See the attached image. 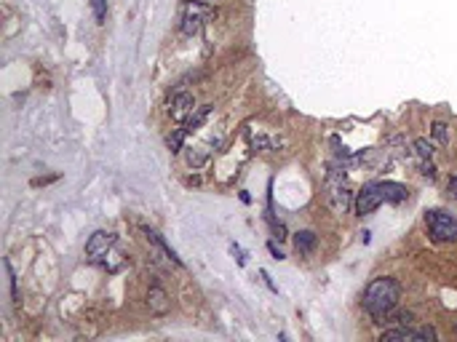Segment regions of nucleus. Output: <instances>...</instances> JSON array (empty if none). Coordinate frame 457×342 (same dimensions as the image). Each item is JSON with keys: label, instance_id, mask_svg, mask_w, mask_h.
Returning a JSON list of instances; mask_svg holds the SVG:
<instances>
[{"label": "nucleus", "instance_id": "423d86ee", "mask_svg": "<svg viewBox=\"0 0 457 342\" xmlns=\"http://www.w3.org/2000/svg\"><path fill=\"white\" fill-rule=\"evenodd\" d=\"M436 337L439 334L431 326H425V329H391V331H382L380 342H422V340L436 342Z\"/></svg>", "mask_w": 457, "mask_h": 342}, {"label": "nucleus", "instance_id": "39448f33", "mask_svg": "<svg viewBox=\"0 0 457 342\" xmlns=\"http://www.w3.org/2000/svg\"><path fill=\"white\" fill-rule=\"evenodd\" d=\"M209 13L212 11H209L203 3H198V0H188L185 13H182V32H185V35H195V32L203 27V22H206Z\"/></svg>", "mask_w": 457, "mask_h": 342}, {"label": "nucleus", "instance_id": "f03ea898", "mask_svg": "<svg viewBox=\"0 0 457 342\" xmlns=\"http://www.w3.org/2000/svg\"><path fill=\"white\" fill-rule=\"evenodd\" d=\"M425 228H428L431 241H436V243L457 241V219L449 214V212H441V209L425 212Z\"/></svg>", "mask_w": 457, "mask_h": 342}, {"label": "nucleus", "instance_id": "6e6552de", "mask_svg": "<svg viewBox=\"0 0 457 342\" xmlns=\"http://www.w3.org/2000/svg\"><path fill=\"white\" fill-rule=\"evenodd\" d=\"M193 110H195L193 94H174V99H171V118L174 121H188Z\"/></svg>", "mask_w": 457, "mask_h": 342}, {"label": "nucleus", "instance_id": "9b49d317", "mask_svg": "<svg viewBox=\"0 0 457 342\" xmlns=\"http://www.w3.org/2000/svg\"><path fill=\"white\" fill-rule=\"evenodd\" d=\"M145 236H147V241H150V243H155V249H161V252L166 254V259H171V262H174L177 267H182V259L177 257V252H174V249H171V246H169V243H166L164 238H161V236L155 233V230L145 228Z\"/></svg>", "mask_w": 457, "mask_h": 342}, {"label": "nucleus", "instance_id": "1a4fd4ad", "mask_svg": "<svg viewBox=\"0 0 457 342\" xmlns=\"http://www.w3.org/2000/svg\"><path fill=\"white\" fill-rule=\"evenodd\" d=\"M147 307H150V313H155V316H164L166 310H169V294L161 286H150V292H147Z\"/></svg>", "mask_w": 457, "mask_h": 342}, {"label": "nucleus", "instance_id": "7ed1b4c3", "mask_svg": "<svg viewBox=\"0 0 457 342\" xmlns=\"http://www.w3.org/2000/svg\"><path fill=\"white\" fill-rule=\"evenodd\" d=\"M327 198H329V206L337 214H345L348 206H351V190L345 185V171H340L337 166H331L329 174H327Z\"/></svg>", "mask_w": 457, "mask_h": 342}, {"label": "nucleus", "instance_id": "dca6fc26", "mask_svg": "<svg viewBox=\"0 0 457 342\" xmlns=\"http://www.w3.org/2000/svg\"><path fill=\"white\" fill-rule=\"evenodd\" d=\"M415 152L420 158H433V145L428 140H418L415 142Z\"/></svg>", "mask_w": 457, "mask_h": 342}, {"label": "nucleus", "instance_id": "20e7f679", "mask_svg": "<svg viewBox=\"0 0 457 342\" xmlns=\"http://www.w3.org/2000/svg\"><path fill=\"white\" fill-rule=\"evenodd\" d=\"M380 203H385L382 198V190H380V182H372V185H364L358 195H355V214L364 216V214H372L374 209H380Z\"/></svg>", "mask_w": 457, "mask_h": 342}, {"label": "nucleus", "instance_id": "a211bd4d", "mask_svg": "<svg viewBox=\"0 0 457 342\" xmlns=\"http://www.w3.org/2000/svg\"><path fill=\"white\" fill-rule=\"evenodd\" d=\"M3 267H6V273H8V281H11V294H13V303L19 300V289H16V276H13V267H11V262L6 259L3 262Z\"/></svg>", "mask_w": 457, "mask_h": 342}, {"label": "nucleus", "instance_id": "aec40b11", "mask_svg": "<svg viewBox=\"0 0 457 342\" xmlns=\"http://www.w3.org/2000/svg\"><path fill=\"white\" fill-rule=\"evenodd\" d=\"M230 252L236 254V259H238V265H246V257H243V252H241V249H238V246H236V243L230 246Z\"/></svg>", "mask_w": 457, "mask_h": 342}, {"label": "nucleus", "instance_id": "f3484780", "mask_svg": "<svg viewBox=\"0 0 457 342\" xmlns=\"http://www.w3.org/2000/svg\"><path fill=\"white\" fill-rule=\"evenodd\" d=\"M91 8H94V16H97V22H104V16H107V0H91Z\"/></svg>", "mask_w": 457, "mask_h": 342}, {"label": "nucleus", "instance_id": "9d476101", "mask_svg": "<svg viewBox=\"0 0 457 342\" xmlns=\"http://www.w3.org/2000/svg\"><path fill=\"white\" fill-rule=\"evenodd\" d=\"M380 190L385 203H401L409 198V190H406L404 185H398V182H380Z\"/></svg>", "mask_w": 457, "mask_h": 342}, {"label": "nucleus", "instance_id": "2eb2a0df", "mask_svg": "<svg viewBox=\"0 0 457 342\" xmlns=\"http://www.w3.org/2000/svg\"><path fill=\"white\" fill-rule=\"evenodd\" d=\"M433 137H436V142H439V145H449V131H446V123L436 121V123H433Z\"/></svg>", "mask_w": 457, "mask_h": 342}, {"label": "nucleus", "instance_id": "0eeeda50", "mask_svg": "<svg viewBox=\"0 0 457 342\" xmlns=\"http://www.w3.org/2000/svg\"><path fill=\"white\" fill-rule=\"evenodd\" d=\"M113 243H115L113 233H107V230H97V233L89 238V243H86V254L97 259V257H102V254L110 252V249H113Z\"/></svg>", "mask_w": 457, "mask_h": 342}, {"label": "nucleus", "instance_id": "4468645a", "mask_svg": "<svg viewBox=\"0 0 457 342\" xmlns=\"http://www.w3.org/2000/svg\"><path fill=\"white\" fill-rule=\"evenodd\" d=\"M185 134H188L185 128H177V131H171V134H169V140H166V145H169V150H171V152H179V150H182V145H185Z\"/></svg>", "mask_w": 457, "mask_h": 342}, {"label": "nucleus", "instance_id": "6ab92c4d", "mask_svg": "<svg viewBox=\"0 0 457 342\" xmlns=\"http://www.w3.org/2000/svg\"><path fill=\"white\" fill-rule=\"evenodd\" d=\"M446 195L449 198H457V174L452 179H449V188H446Z\"/></svg>", "mask_w": 457, "mask_h": 342}, {"label": "nucleus", "instance_id": "ddd939ff", "mask_svg": "<svg viewBox=\"0 0 457 342\" xmlns=\"http://www.w3.org/2000/svg\"><path fill=\"white\" fill-rule=\"evenodd\" d=\"M294 243H297V252L307 254L313 246H316V236L310 233V230H303V233H297V238H294Z\"/></svg>", "mask_w": 457, "mask_h": 342}, {"label": "nucleus", "instance_id": "f257e3e1", "mask_svg": "<svg viewBox=\"0 0 457 342\" xmlns=\"http://www.w3.org/2000/svg\"><path fill=\"white\" fill-rule=\"evenodd\" d=\"M398 300H401V283L396 279H374L364 289V297H361V305L367 310L374 324H382L385 318L394 313L398 307Z\"/></svg>", "mask_w": 457, "mask_h": 342}, {"label": "nucleus", "instance_id": "f8f14e48", "mask_svg": "<svg viewBox=\"0 0 457 342\" xmlns=\"http://www.w3.org/2000/svg\"><path fill=\"white\" fill-rule=\"evenodd\" d=\"M209 113H212V104H203V107H195V110H193L190 118L185 121V131H188V134H193V131H198V128H201L203 121L209 118Z\"/></svg>", "mask_w": 457, "mask_h": 342}, {"label": "nucleus", "instance_id": "412c9836", "mask_svg": "<svg viewBox=\"0 0 457 342\" xmlns=\"http://www.w3.org/2000/svg\"><path fill=\"white\" fill-rule=\"evenodd\" d=\"M267 249H270V254H273L276 259H284V254H281L279 249H276V243H267Z\"/></svg>", "mask_w": 457, "mask_h": 342}]
</instances>
